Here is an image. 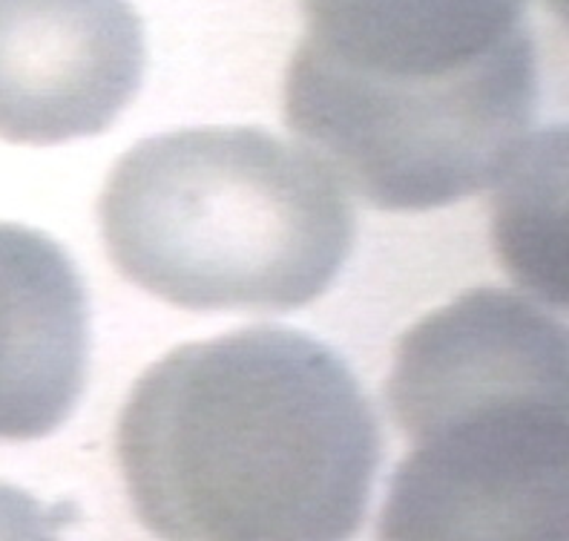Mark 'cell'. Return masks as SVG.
Here are the masks:
<instances>
[{
  "label": "cell",
  "mask_w": 569,
  "mask_h": 541,
  "mask_svg": "<svg viewBox=\"0 0 569 541\" xmlns=\"http://www.w3.org/2000/svg\"><path fill=\"white\" fill-rule=\"evenodd\" d=\"M116 452L136 515L161 541H348L382 444L340 354L259 326L147 368Z\"/></svg>",
  "instance_id": "1"
},
{
  "label": "cell",
  "mask_w": 569,
  "mask_h": 541,
  "mask_svg": "<svg viewBox=\"0 0 569 541\" xmlns=\"http://www.w3.org/2000/svg\"><path fill=\"white\" fill-rule=\"evenodd\" d=\"M284 121L371 208L431 210L507 179L532 141L529 0H299Z\"/></svg>",
  "instance_id": "2"
},
{
  "label": "cell",
  "mask_w": 569,
  "mask_h": 541,
  "mask_svg": "<svg viewBox=\"0 0 569 541\" xmlns=\"http://www.w3.org/2000/svg\"><path fill=\"white\" fill-rule=\"evenodd\" d=\"M567 363L561 323L503 288L411 326L386 383L411 452L380 541H569Z\"/></svg>",
  "instance_id": "3"
},
{
  "label": "cell",
  "mask_w": 569,
  "mask_h": 541,
  "mask_svg": "<svg viewBox=\"0 0 569 541\" xmlns=\"http://www.w3.org/2000/svg\"><path fill=\"white\" fill-rule=\"evenodd\" d=\"M112 265L188 312L277 314L328 292L355 245V208L308 147L259 127L147 139L98 201Z\"/></svg>",
  "instance_id": "4"
},
{
  "label": "cell",
  "mask_w": 569,
  "mask_h": 541,
  "mask_svg": "<svg viewBox=\"0 0 569 541\" xmlns=\"http://www.w3.org/2000/svg\"><path fill=\"white\" fill-rule=\"evenodd\" d=\"M144 58L130 0H0V139L104 132L139 92Z\"/></svg>",
  "instance_id": "5"
},
{
  "label": "cell",
  "mask_w": 569,
  "mask_h": 541,
  "mask_svg": "<svg viewBox=\"0 0 569 541\" xmlns=\"http://www.w3.org/2000/svg\"><path fill=\"white\" fill-rule=\"evenodd\" d=\"M87 288L58 243L0 223V441H36L72 415L87 383Z\"/></svg>",
  "instance_id": "6"
},
{
  "label": "cell",
  "mask_w": 569,
  "mask_h": 541,
  "mask_svg": "<svg viewBox=\"0 0 569 541\" xmlns=\"http://www.w3.org/2000/svg\"><path fill=\"white\" fill-rule=\"evenodd\" d=\"M0 541H61L58 524L36 495L0 481Z\"/></svg>",
  "instance_id": "7"
}]
</instances>
